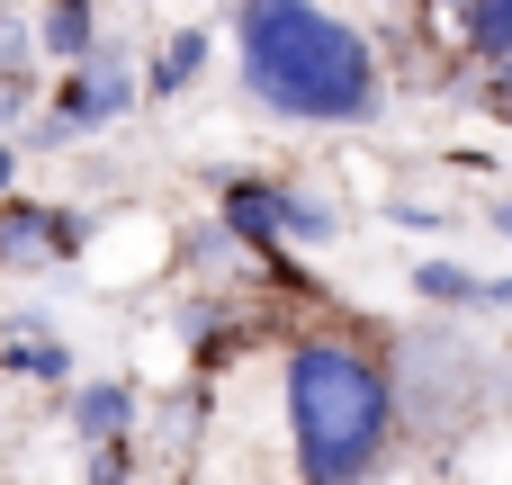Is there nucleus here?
<instances>
[{
	"instance_id": "obj_14",
	"label": "nucleus",
	"mask_w": 512,
	"mask_h": 485,
	"mask_svg": "<svg viewBox=\"0 0 512 485\" xmlns=\"http://www.w3.org/2000/svg\"><path fill=\"white\" fill-rule=\"evenodd\" d=\"M0 189H9V144H0Z\"/></svg>"
},
{
	"instance_id": "obj_4",
	"label": "nucleus",
	"mask_w": 512,
	"mask_h": 485,
	"mask_svg": "<svg viewBox=\"0 0 512 485\" xmlns=\"http://www.w3.org/2000/svg\"><path fill=\"white\" fill-rule=\"evenodd\" d=\"M72 423H81V441H90V450L126 441V423H135V387H117V378L81 387V396H72Z\"/></svg>"
},
{
	"instance_id": "obj_3",
	"label": "nucleus",
	"mask_w": 512,
	"mask_h": 485,
	"mask_svg": "<svg viewBox=\"0 0 512 485\" xmlns=\"http://www.w3.org/2000/svg\"><path fill=\"white\" fill-rule=\"evenodd\" d=\"M225 234H243V243H270V234H306V243H324L333 216L306 207V198L279 189V180H225Z\"/></svg>"
},
{
	"instance_id": "obj_2",
	"label": "nucleus",
	"mask_w": 512,
	"mask_h": 485,
	"mask_svg": "<svg viewBox=\"0 0 512 485\" xmlns=\"http://www.w3.org/2000/svg\"><path fill=\"white\" fill-rule=\"evenodd\" d=\"M234 54H243V90L270 117H297V126H360L387 99L369 36L342 27L324 0H243L234 9Z\"/></svg>"
},
{
	"instance_id": "obj_11",
	"label": "nucleus",
	"mask_w": 512,
	"mask_h": 485,
	"mask_svg": "<svg viewBox=\"0 0 512 485\" xmlns=\"http://www.w3.org/2000/svg\"><path fill=\"white\" fill-rule=\"evenodd\" d=\"M414 288H423L432 306H477V279H468L459 261H423V270H414Z\"/></svg>"
},
{
	"instance_id": "obj_6",
	"label": "nucleus",
	"mask_w": 512,
	"mask_h": 485,
	"mask_svg": "<svg viewBox=\"0 0 512 485\" xmlns=\"http://www.w3.org/2000/svg\"><path fill=\"white\" fill-rule=\"evenodd\" d=\"M126 99H135V90H126L117 72H99V81H90V72H72V81H63V126H108Z\"/></svg>"
},
{
	"instance_id": "obj_1",
	"label": "nucleus",
	"mask_w": 512,
	"mask_h": 485,
	"mask_svg": "<svg viewBox=\"0 0 512 485\" xmlns=\"http://www.w3.org/2000/svg\"><path fill=\"white\" fill-rule=\"evenodd\" d=\"M405 432L396 369L360 324H315L288 342V450L297 485H369Z\"/></svg>"
},
{
	"instance_id": "obj_5",
	"label": "nucleus",
	"mask_w": 512,
	"mask_h": 485,
	"mask_svg": "<svg viewBox=\"0 0 512 485\" xmlns=\"http://www.w3.org/2000/svg\"><path fill=\"white\" fill-rule=\"evenodd\" d=\"M207 54H216V36H207V27H180V36H171V45L153 54L144 90H153V99H180V90L198 81V63H207Z\"/></svg>"
},
{
	"instance_id": "obj_13",
	"label": "nucleus",
	"mask_w": 512,
	"mask_h": 485,
	"mask_svg": "<svg viewBox=\"0 0 512 485\" xmlns=\"http://www.w3.org/2000/svg\"><path fill=\"white\" fill-rule=\"evenodd\" d=\"M486 225H495V234H504V243H512V198H504V207H495V216H486Z\"/></svg>"
},
{
	"instance_id": "obj_8",
	"label": "nucleus",
	"mask_w": 512,
	"mask_h": 485,
	"mask_svg": "<svg viewBox=\"0 0 512 485\" xmlns=\"http://www.w3.org/2000/svg\"><path fill=\"white\" fill-rule=\"evenodd\" d=\"M90 0H54V18H45V54H63V63H81L90 54Z\"/></svg>"
},
{
	"instance_id": "obj_12",
	"label": "nucleus",
	"mask_w": 512,
	"mask_h": 485,
	"mask_svg": "<svg viewBox=\"0 0 512 485\" xmlns=\"http://www.w3.org/2000/svg\"><path fill=\"white\" fill-rule=\"evenodd\" d=\"M90 485H126V441H108V450H90Z\"/></svg>"
},
{
	"instance_id": "obj_9",
	"label": "nucleus",
	"mask_w": 512,
	"mask_h": 485,
	"mask_svg": "<svg viewBox=\"0 0 512 485\" xmlns=\"http://www.w3.org/2000/svg\"><path fill=\"white\" fill-rule=\"evenodd\" d=\"M0 360H9V369H27V378H45V387H54V378H72V351H63V342H45V333H9V351H0Z\"/></svg>"
},
{
	"instance_id": "obj_10",
	"label": "nucleus",
	"mask_w": 512,
	"mask_h": 485,
	"mask_svg": "<svg viewBox=\"0 0 512 485\" xmlns=\"http://www.w3.org/2000/svg\"><path fill=\"white\" fill-rule=\"evenodd\" d=\"M468 45L486 63H504L512 54V0H468Z\"/></svg>"
},
{
	"instance_id": "obj_7",
	"label": "nucleus",
	"mask_w": 512,
	"mask_h": 485,
	"mask_svg": "<svg viewBox=\"0 0 512 485\" xmlns=\"http://www.w3.org/2000/svg\"><path fill=\"white\" fill-rule=\"evenodd\" d=\"M54 216H63V207H27V198H9V207H0V261H36V252H54Z\"/></svg>"
}]
</instances>
